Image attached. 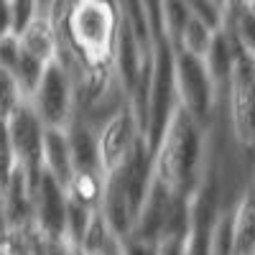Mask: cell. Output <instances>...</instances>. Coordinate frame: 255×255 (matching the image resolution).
<instances>
[{"mask_svg": "<svg viewBox=\"0 0 255 255\" xmlns=\"http://www.w3.org/2000/svg\"><path fill=\"white\" fill-rule=\"evenodd\" d=\"M5 120V135H8V145H10V156L13 163L26 174L31 189L38 181L44 166H41V143H44V125L33 115L31 105L23 100L18 108L3 118Z\"/></svg>", "mask_w": 255, "mask_h": 255, "instance_id": "6", "label": "cell"}, {"mask_svg": "<svg viewBox=\"0 0 255 255\" xmlns=\"http://www.w3.org/2000/svg\"><path fill=\"white\" fill-rule=\"evenodd\" d=\"M207 158V135L181 105H174L151 148L148 176L166 191L191 197L197 191Z\"/></svg>", "mask_w": 255, "mask_h": 255, "instance_id": "1", "label": "cell"}, {"mask_svg": "<svg viewBox=\"0 0 255 255\" xmlns=\"http://www.w3.org/2000/svg\"><path fill=\"white\" fill-rule=\"evenodd\" d=\"M18 44L38 64H49L59 54V36L49 13H36L28 23L18 31Z\"/></svg>", "mask_w": 255, "mask_h": 255, "instance_id": "9", "label": "cell"}, {"mask_svg": "<svg viewBox=\"0 0 255 255\" xmlns=\"http://www.w3.org/2000/svg\"><path fill=\"white\" fill-rule=\"evenodd\" d=\"M8 10H10V31L13 33H18L36 13H41L38 0H8Z\"/></svg>", "mask_w": 255, "mask_h": 255, "instance_id": "15", "label": "cell"}, {"mask_svg": "<svg viewBox=\"0 0 255 255\" xmlns=\"http://www.w3.org/2000/svg\"><path fill=\"white\" fill-rule=\"evenodd\" d=\"M174 95L176 105H181L199 125H207L222 92L215 90L202 56L174 49Z\"/></svg>", "mask_w": 255, "mask_h": 255, "instance_id": "4", "label": "cell"}, {"mask_svg": "<svg viewBox=\"0 0 255 255\" xmlns=\"http://www.w3.org/2000/svg\"><path fill=\"white\" fill-rule=\"evenodd\" d=\"M225 3H227V0H225Z\"/></svg>", "mask_w": 255, "mask_h": 255, "instance_id": "18", "label": "cell"}, {"mask_svg": "<svg viewBox=\"0 0 255 255\" xmlns=\"http://www.w3.org/2000/svg\"><path fill=\"white\" fill-rule=\"evenodd\" d=\"M33 202V227L49 240H64V217H67V194L64 186L41 171L31 189Z\"/></svg>", "mask_w": 255, "mask_h": 255, "instance_id": "7", "label": "cell"}, {"mask_svg": "<svg viewBox=\"0 0 255 255\" xmlns=\"http://www.w3.org/2000/svg\"><path fill=\"white\" fill-rule=\"evenodd\" d=\"M189 13L204 20L207 26L212 28H220L222 26V15H225V5H222V0H184Z\"/></svg>", "mask_w": 255, "mask_h": 255, "instance_id": "13", "label": "cell"}, {"mask_svg": "<svg viewBox=\"0 0 255 255\" xmlns=\"http://www.w3.org/2000/svg\"><path fill=\"white\" fill-rule=\"evenodd\" d=\"M215 31L217 28L207 26L204 20L189 15V20L184 23V28L179 31V36H176V41L171 46L184 51V54H191V56H204V51L209 49V41H212V36H215Z\"/></svg>", "mask_w": 255, "mask_h": 255, "instance_id": "12", "label": "cell"}, {"mask_svg": "<svg viewBox=\"0 0 255 255\" xmlns=\"http://www.w3.org/2000/svg\"><path fill=\"white\" fill-rule=\"evenodd\" d=\"M20 59V44H18V33L5 31L0 33V69H5L8 74L15 72Z\"/></svg>", "mask_w": 255, "mask_h": 255, "instance_id": "16", "label": "cell"}, {"mask_svg": "<svg viewBox=\"0 0 255 255\" xmlns=\"http://www.w3.org/2000/svg\"><path fill=\"white\" fill-rule=\"evenodd\" d=\"M10 31V10H8V0H0V33Z\"/></svg>", "mask_w": 255, "mask_h": 255, "instance_id": "17", "label": "cell"}, {"mask_svg": "<svg viewBox=\"0 0 255 255\" xmlns=\"http://www.w3.org/2000/svg\"><path fill=\"white\" fill-rule=\"evenodd\" d=\"M31 105L33 115L41 120L44 128H59L67 130L77 113V100H74V82L69 69L59 59L49 61L41 72L36 87L26 97Z\"/></svg>", "mask_w": 255, "mask_h": 255, "instance_id": "2", "label": "cell"}, {"mask_svg": "<svg viewBox=\"0 0 255 255\" xmlns=\"http://www.w3.org/2000/svg\"><path fill=\"white\" fill-rule=\"evenodd\" d=\"M145 143L138 118L133 113L130 105H123L120 110H115L108 120H102L95 128V151L102 174L108 176L115 168H120L128 158L135 153V148Z\"/></svg>", "mask_w": 255, "mask_h": 255, "instance_id": "5", "label": "cell"}, {"mask_svg": "<svg viewBox=\"0 0 255 255\" xmlns=\"http://www.w3.org/2000/svg\"><path fill=\"white\" fill-rule=\"evenodd\" d=\"M69 255H120L118 238L108 230V225L102 222V217L95 215L90 220L87 230H84V235L79 238V243L69 245Z\"/></svg>", "mask_w": 255, "mask_h": 255, "instance_id": "11", "label": "cell"}, {"mask_svg": "<svg viewBox=\"0 0 255 255\" xmlns=\"http://www.w3.org/2000/svg\"><path fill=\"white\" fill-rule=\"evenodd\" d=\"M253 64H255V54H250L235 44L232 69H230L225 92H222V105H225V118L230 125V133L235 135V140L245 151H253V84H255Z\"/></svg>", "mask_w": 255, "mask_h": 255, "instance_id": "3", "label": "cell"}, {"mask_svg": "<svg viewBox=\"0 0 255 255\" xmlns=\"http://www.w3.org/2000/svg\"><path fill=\"white\" fill-rule=\"evenodd\" d=\"M248 184L230 207V255H255V204Z\"/></svg>", "mask_w": 255, "mask_h": 255, "instance_id": "8", "label": "cell"}, {"mask_svg": "<svg viewBox=\"0 0 255 255\" xmlns=\"http://www.w3.org/2000/svg\"><path fill=\"white\" fill-rule=\"evenodd\" d=\"M23 100L26 97H23V92H20L18 82L13 79V74L0 69V118H8Z\"/></svg>", "mask_w": 255, "mask_h": 255, "instance_id": "14", "label": "cell"}, {"mask_svg": "<svg viewBox=\"0 0 255 255\" xmlns=\"http://www.w3.org/2000/svg\"><path fill=\"white\" fill-rule=\"evenodd\" d=\"M41 166L44 171L56 179L61 186L69 181L72 174V143L69 133L59 128H44V143H41Z\"/></svg>", "mask_w": 255, "mask_h": 255, "instance_id": "10", "label": "cell"}]
</instances>
